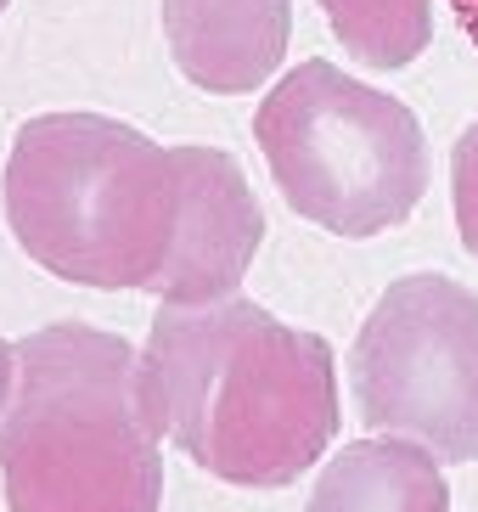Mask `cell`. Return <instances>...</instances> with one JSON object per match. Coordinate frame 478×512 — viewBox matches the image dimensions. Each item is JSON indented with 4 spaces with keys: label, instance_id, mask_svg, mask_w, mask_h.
Returning a JSON list of instances; mask_svg holds the SVG:
<instances>
[{
    "label": "cell",
    "instance_id": "ba28073f",
    "mask_svg": "<svg viewBox=\"0 0 478 512\" xmlns=\"http://www.w3.org/2000/svg\"><path fill=\"white\" fill-rule=\"evenodd\" d=\"M332 34L366 68H405L434 40V0H315Z\"/></svg>",
    "mask_w": 478,
    "mask_h": 512
},
{
    "label": "cell",
    "instance_id": "8992f818",
    "mask_svg": "<svg viewBox=\"0 0 478 512\" xmlns=\"http://www.w3.org/2000/svg\"><path fill=\"white\" fill-rule=\"evenodd\" d=\"M293 0H164L169 57L197 91L248 96L287 57Z\"/></svg>",
    "mask_w": 478,
    "mask_h": 512
},
{
    "label": "cell",
    "instance_id": "5b68a950",
    "mask_svg": "<svg viewBox=\"0 0 478 512\" xmlns=\"http://www.w3.org/2000/svg\"><path fill=\"white\" fill-rule=\"evenodd\" d=\"M360 422L439 462H478V293L417 271L372 304L349 344Z\"/></svg>",
    "mask_w": 478,
    "mask_h": 512
},
{
    "label": "cell",
    "instance_id": "6da1fadb",
    "mask_svg": "<svg viewBox=\"0 0 478 512\" xmlns=\"http://www.w3.org/2000/svg\"><path fill=\"white\" fill-rule=\"evenodd\" d=\"M0 203L17 248L57 282L231 299L265 242V209L220 147H158L107 113H40L12 136Z\"/></svg>",
    "mask_w": 478,
    "mask_h": 512
},
{
    "label": "cell",
    "instance_id": "277c9868",
    "mask_svg": "<svg viewBox=\"0 0 478 512\" xmlns=\"http://www.w3.org/2000/svg\"><path fill=\"white\" fill-rule=\"evenodd\" d=\"M254 141L287 209L332 237H377L411 220L428 192V136L389 91L310 57L276 79Z\"/></svg>",
    "mask_w": 478,
    "mask_h": 512
},
{
    "label": "cell",
    "instance_id": "9c48e42d",
    "mask_svg": "<svg viewBox=\"0 0 478 512\" xmlns=\"http://www.w3.org/2000/svg\"><path fill=\"white\" fill-rule=\"evenodd\" d=\"M450 209H456V231H462L467 254L478 259V124H467L450 158Z\"/></svg>",
    "mask_w": 478,
    "mask_h": 512
},
{
    "label": "cell",
    "instance_id": "3957f363",
    "mask_svg": "<svg viewBox=\"0 0 478 512\" xmlns=\"http://www.w3.org/2000/svg\"><path fill=\"white\" fill-rule=\"evenodd\" d=\"M141 394V355L90 321H51L17 344L0 411L6 512H158L164 451Z\"/></svg>",
    "mask_w": 478,
    "mask_h": 512
},
{
    "label": "cell",
    "instance_id": "8fae6325",
    "mask_svg": "<svg viewBox=\"0 0 478 512\" xmlns=\"http://www.w3.org/2000/svg\"><path fill=\"white\" fill-rule=\"evenodd\" d=\"M450 12H456V23L467 29V40L478 46V0H450Z\"/></svg>",
    "mask_w": 478,
    "mask_h": 512
},
{
    "label": "cell",
    "instance_id": "7c38bea8",
    "mask_svg": "<svg viewBox=\"0 0 478 512\" xmlns=\"http://www.w3.org/2000/svg\"><path fill=\"white\" fill-rule=\"evenodd\" d=\"M6 6H12V0H0V12H6Z\"/></svg>",
    "mask_w": 478,
    "mask_h": 512
},
{
    "label": "cell",
    "instance_id": "30bf717a",
    "mask_svg": "<svg viewBox=\"0 0 478 512\" xmlns=\"http://www.w3.org/2000/svg\"><path fill=\"white\" fill-rule=\"evenodd\" d=\"M12 383H17V344L0 338V411H6V400H12Z\"/></svg>",
    "mask_w": 478,
    "mask_h": 512
},
{
    "label": "cell",
    "instance_id": "7a4b0ae2",
    "mask_svg": "<svg viewBox=\"0 0 478 512\" xmlns=\"http://www.w3.org/2000/svg\"><path fill=\"white\" fill-rule=\"evenodd\" d=\"M141 394L186 462L242 490L304 479L338 434L332 344L242 293L158 304L141 349Z\"/></svg>",
    "mask_w": 478,
    "mask_h": 512
},
{
    "label": "cell",
    "instance_id": "52a82bcc",
    "mask_svg": "<svg viewBox=\"0 0 478 512\" xmlns=\"http://www.w3.org/2000/svg\"><path fill=\"white\" fill-rule=\"evenodd\" d=\"M304 512H450V484L411 439H355L321 467Z\"/></svg>",
    "mask_w": 478,
    "mask_h": 512
}]
</instances>
